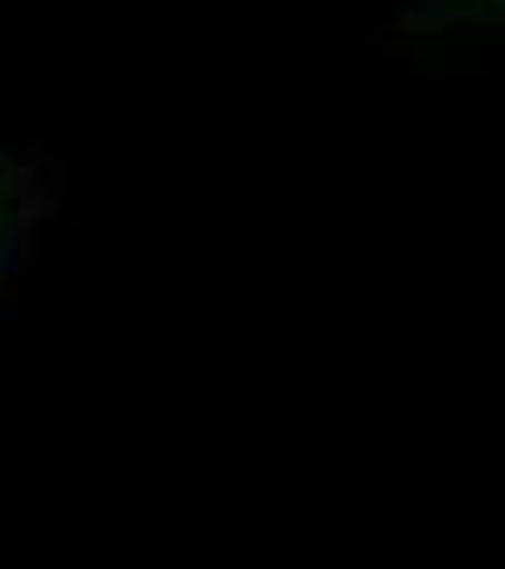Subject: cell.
Segmentation results:
<instances>
[{
	"label": "cell",
	"mask_w": 505,
	"mask_h": 569,
	"mask_svg": "<svg viewBox=\"0 0 505 569\" xmlns=\"http://www.w3.org/2000/svg\"><path fill=\"white\" fill-rule=\"evenodd\" d=\"M23 213H27V198H23L20 171H12L8 163H0V273L8 270L16 247H20Z\"/></svg>",
	"instance_id": "2"
},
{
	"label": "cell",
	"mask_w": 505,
	"mask_h": 569,
	"mask_svg": "<svg viewBox=\"0 0 505 569\" xmlns=\"http://www.w3.org/2000/svg\"><path fill=\"white\" fill-rule=\"evenodd\" d=\"M407 27L415 34L505 27V0H422V4L410 8Z\"/></svg>",
	"instance_id": "1"
}]
</instances>
